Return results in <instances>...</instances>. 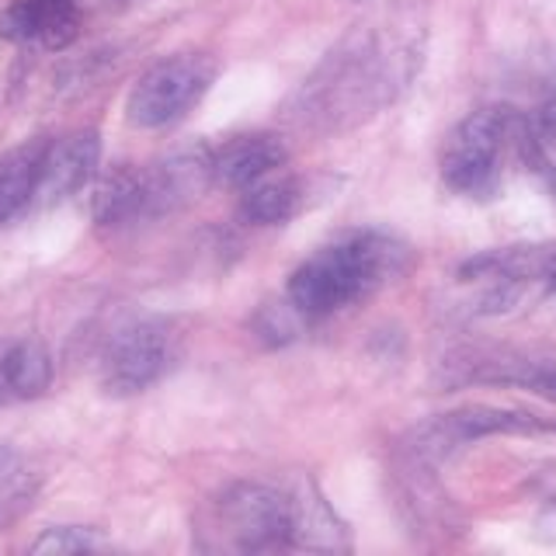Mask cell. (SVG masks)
Here are the masks:
<instances>
[{
  "instance_id": "obj_1",
  "label": "cell",
  "mask_w": 556,
  "mask_h": 556,
  "mask_svg": "<svg viewBox=\"0 0 556 556\" xmlns=\"http://www.w3.org/2000/svg\"><path fill=\"white\" fill-rule=\"evenodd\" d=\"M421 25L407 17L358 25L327 52L292 98L309 132H348L393 104L421 66Z\"/></svg>"
},
{
  "instance_id": "obj_2",
  "label": "cell",
  "mask_w": 556,
  "mask_h": 556,
  "mask_svg": "<svg viewBox=\"0 0 556 556\" xmlns=\"http://www.w3.org/2000/svg\"><path fill=\"white\" fill-rule=\"evenodd\" d=\"M410 268V248L382 230H355L309 254L292 271L286 300L303 320H324L355 306Z\"/></svg>"
},
{
  "instance_id": "obj_3",
  "label": "cell",
  "mask_w": 556,
  "mask_h": 556,
  "mask_svg": "<svg viewBox=\"0 0 556 556\" xmlns=\"http://www.w3.org/2000/svg\"><path fill=\"white\" fill-rule=\"evenodd\" d=\"M205 549L216 553H275L292 549V501L271 483L233 480L208 501L202 515Z\"/></svg>"
},
{
  "instance_id": "obj_4",
  "label": "cell",
  "mask_w": 556,
  "mask_h": 556,
  "mask_svg": "<svg viewBox=\"0 0 556 556\" xmlns=\"http://www.w3.org/2000/svg\"><path fill=\"white\" fill-rule=\"evenodd\" d=\"M518 112H469L442 147V181L466 199H491L501 185V161L511 150Z\"/></svg>"
},
{
  "instance_id": "obj_5",
  "label": "cell",
  "mask_w": 556,
  "mask_h": 556,
  "mask_svg": "<svg viewBox=\"0 0 556 556\" xmlns=\"http://www.w3.org/2000/svg\"><path fill=\"white\" fill-rule=\"evenodd\" d=\"M213 80L216 63L208 56H167L132 84L126 118L136 129H164L195 109Z\"/></svg>"
},
{
  "instance_id": "obj_6",
  "label": "cell",
  "mask_w": 556,
  "mask_h": 556,
  "mask_svg": "<svg viewBox=\"0 0 556 556\" xmlns=\"http://www.w3.org/2000/svg\"><path fill=\"white\" fill-rule=\"evenodd\" d=\"M543 431H556V421H549L543 414L518 410V407L469 404L448 414H434L431 421L417 425L410 431L407 448H410V456L428 463V459L452 456V452L469 442L494 439V434H543Z\"/></svg>"
},
{
  "instance_id": "obj_7",
  "label": "cell",
  "mask_w": 556,
  "mask_h": 556,
  "mask_svg": "<svg viewBox=\"0 0 556 556\" xmlns=\"http://www.w3.org/2000/svg\"><path fill=\"white\" fill-rule=\"evenodd\" d=\"M174 362V330L164 320H136L122 327L101 358V382L112 396L150 390Z\"/></svg>"
},
{
  "instance_id": "obj_8",
  "label": "cell",
  "mask_w": 556,
  "mask_h": 556,
  "mask_svg": "<svg viewBox=\"0 0 556 556\" xmlns=\"http://www.w3.org/2000/svg\"><path fill=\"white\" fill-rule=\"evenodd\" d=\"M213 156L208 147H185L178 153L164 156L150 167H143V188H147V219L178 213L205 195L213 185Z\"/></svg>"
},
{
  "instance_id": "obj_9",
  "label": "cell",
  "mask_w": 556,
  "mask_h": 556,
  "mask_svg": "<svg viewBox=\"0 0 556 556\" xmlns=\"http://www.w3.org/2000/svg\"><path fill=\"white\" fill-rule=\"evenodd\" d=\"M98 161H101V139L94 129L70 132L56 139V143L49 139L39 188H35V202L56 205L70 195H77V191L94 178Z\"/></svg>"
},
{
  "instance_id": "obj_10",
  "label": "cell",
  "mask_w": 556,
  "mask_h": 556,
  "mask_svg": "<svg viewBox=\"0 0 556 556\" xmlns=\"http://www.w3.org/2000/svg\"><path fill=\"white\" fill-rule=\"evenodd\" d=\"M80 35L77 0H11L0 11V39L66 49Z\"/></svg>"
},
{
  "instance_id": "obj_11",
  "label": "cell",
  "mask_w": 556,
  "mask_h": 556,
  "mask_svg": "<svg viewBox=\"0 0 556 556\" xmlns=\"http://www.w3.org/2000/svg\"><path fill=\"white\" fill-rule=\"evenodd\" d=\"M208 156H213V178L226 188L243 191L286 167L289 150L278 132H237L223 139L219 147H208Z\"/></svg>"
},
{
  "instance_id": "obj_12",
  "label": "cell",
  "mask_w": 556,
  "mask_h": 556,
  "mask_svg": "<svg viewBox=\"0 0 556 556\" xmlns=\"http://www.w3.org/2000/svg\"><path fill=\"white\" fill-rule=\"evenodd\" d=\"M289 501H292V549H317V553L352 549L348 526L327 504L317 483L300 480L289 491Z\"/></svg>"
},
{
  "instance_id": "obj_13",
  "label": "cell",
  "mask_w": 556,
  "mask_h": 556,
  "mask_svg": "<svg viewBox=\"0 0 556 556\" xmlns=\"http://www.w3.org/2000/svg\"><path fill=\"white\" fill-rule=\"evenodd\" d=\"M46 150H49V139L39 136L0 156V223H8L11 216L22 213L28 202H35Z\"/></svg>"
},
{
  "instance_id": "obj_14",
  "label": "cell",
  "mask_w": 556,
  "mask_h": 556,
  "mask_svg": "<svg viewBox=\"0 0 556 556\" xmlns=\"http://www.w3.org/2000/svg\"><path fill=\"white\" fill-rule=\"evenodd\" d=\"M94 223L101 226H129L147 219V188L139 167H115L101 178L91 199Z\"/></svg>"
},
{
  "instance_id": "obj_15",
  "label": "cell",
  "mask_w": 556,
  "mask_h": 556,
  "mask_svg": "<svg viewBox=\"0 0 556 556\" xmlns=\"http://www.w3.org/2000/svg\"><path fill=\"white\" fill-rule=\"evenodd\" d=\"M303 205H306V185L300 178H289V174L278 178V174H268V178L243 188L240 216L254 226H282L292 216H300Z\"/></svg>"
},
{
  "instance_id": "obj_16",
  "label": "cell",
  "mask_w": 556,
  "mask_h": 556,
  "mask_svg": "<svg viewBox=\"0 0 556 556\" xmlns=\"http://www.w3.org/2000/svg\"><path fill=\"white\" fill-rule=\"evenodd\" d=\"M0 379H4L8 396L35 400L52 382V358L39 341H17L0 358Z\"/></svg>"
},
{
  "instance_id": "obj_17",
  "label": "cell",
  "mask_w": 556,
  "mask_h": 556,
  "mask_svg": "<svg viewBox=\"0 0 556 556\" xmlns=\"http://www.w3.org/2000/svg\"><path fill=\"white\" fill-rule=\"evenodd\" d=\"M35 491V477L14 448L0 445V521H11Z\"/></svg>"
},
{
  "instance_id": "obj_18",
  "label": "cell",
  "mask_w": 556,
  "mask_h": 556,
  "mask_svg": "<svg viewBox=\"0 0 556 556\" xmlns=\"http://www.w3.org/2000/svg\"><path fill=\"white\" fill-rule=\"evenodd\" d=\"M98 546H101L98 532L80 529V526H56V529H49L35 539L31 553H87V549H98Z\"/></svg>"
},
{
  "instance_id": "obj_19",
  "label": "cell",
  "mask_w": 556,
  "mask_h": 556,
  "mask_svg": "<svg viewBox=\"0 0 556 556\" xmlns=\"http://www.w3.org/2000/svg\"><path fill=\"white\" fill-rule=\"evenodd\" d=\"M295 320H303V317L292 309L289 300H286V306L268 303V306H261V313L254 317V330L265 344H286L295 338Z\"/></svg>"
},
{
  "instance_id": "obj_20",
  "label": "cell",
  "mask_w": 556,
  "mask_h": 556,
  "mask_svg": "<svg viewBox=\"0 0 556 556\" xmlns=\"http://www.w3.org/2000/svg\"><path fill=\"white\" fill-rule=\"evenodd\" d=\"M546 396L556 400V365H553V372H549V382H546Z\"/></svg>"
},
{
  "instance_id": "obj_21",
  "label": "cell",
  "mask_w": 556,
  "mask_h": 556,
  "mask_svg": "<svg viewBox=\"0 0 556 556\" xmlns=\"http://www.w3.org/2000/svg\"><path fill=\"white\" fill-rule=\"evenodd\" d=\"M0 400H8V390H4V379H0Z\"/></svg>"
}]
</instances>
